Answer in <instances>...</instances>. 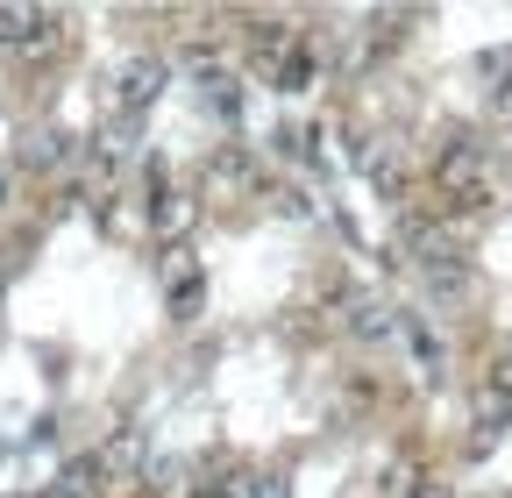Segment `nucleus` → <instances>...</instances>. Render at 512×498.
<instances>
[{
    "label": "nucleus",
    "instance_id": "423d86ee",
    "mask_svg": "<svg viewBox=\"0 0 512 498\" xmlns=\"http://www.w3.org/2000/svg\"><path fill=\"white\" fill-rule=\"evenodd\" d=\"M22 164H29V171L64 164V136H29V143H22Z\"/></svg>",
    "mask_w": 512,
    "mask_h": 498
},
{
    "label": "nucleus",
    "instance_id": "0eeeda50",
    "mask_svg": "<svg viewBox=\"0 0 512 498\" xmlns=\"http://www.w3.org/2000/svg\"><path fill=\"white\" fill-rule=\"evenodd\" d=\"M349 314H356V321H349L356 335H392V314H384V306H370V299H349Z\"/></svg>",
    "mask_w": 512,
    "mask_h": 498
},
{
    "label": "nucleus",
    "instance_id": "7ed1b4c3",
    "mask_svg": "<svg viewBox=\"0 0 512 498\" xmlns=\"http://www.w3.org/2000/svg\"><path fill=\"white\" fill-rule=\"evenodd\" d=\"M150 228H157V235H185V228H192V200H185V193H157V200H150Z\"/></svg>",
    "mask_w": 512,
    "mask_h": 498
},
{
    "label": "nucleus",
    "instance_id": "6e6552de",
    "mask_svg": "<svg viewBox=\"0 0 512 498\" xmlns=\"http://www.w3.org/2000/svg\"><path fill=\"white\" fill-rule=\"evenodd\" d=\"M242 498H292L285 477H242Z\"/></svg>",
    "mask_w": 512,
    "mask_h": 498
},
{
    "label": "nucleus",
    "instance_id": "39448f33",
    "mask_svg": "<svg viewBox=\"0 0 512 498\" xmlns=\"http://www.w3.org/2000/svg\"><path fill=\"white\" fill-rule=\"evenodd\" d=\"M93 484H100V463H72V470H64L43 498H93Z\"/></svg>",
    "mask_w": 512,
    "mask_h": 498
},
{
    "label": "nucleus",
    "instance_id": "20e7f679",
    "mask_svg": "<svg viewBox=\"0 0 512 498\" xmlns=\"http://www.w3.org/2000/svg\"><path fill=\"white\" fill-rule=\"evenodd\" d=\"M200 100H207V107H214L221 121H228V114L242 107V93H235V79H228V72H200Z\"/></svg>",
    "mask_w": 512,
    "mask_h": 498
},
{
    "label": "nucleus",
    "instance_id": "f257e3e1",
    "mask_svg": "<svg viewBox=\"0 0 512 498\" xmlns=\"http://www.w3.org/2000/svg\"><path fill=\"white\" fill-rule=\"evenodd\" d=\"M57 8H0V43L8 50H50L57 43Z\"/></svg>",
    "mask_w": 512,
    "mask_h": 498
},
{
    "label": "nucleus",
    "instance_id": "1a4fd4ad",
    "mask_svg": "<svg viewBox=\"0 0 512 498\" xmlns=\"http://www.w3.org/2000/svg\"><path fill=\"white\" fill-rule=\"evenodd\" d=\"M491 107H498V114L512 121V86H498V100H491Z\"/></svg>",
    "mask_w": 512,
    "mask_h": 498
},
{
    "label": "nucleus",
    "instance_id": "f03ea898",
    "mask_svg": "<svg viewBox=\"0 0 512 498\" xmlns=\"http://www.w3.org/2000/svg\"><path fill=\"white\" fill-rule=\"evenodd\" d=\"M93 463H100V470H114V477H128V470L143 463V434H136V427H121V434H114V442H107Z\"/></svg>",
    "mask_w": 512,
    "mask_h": 498
},
{
    "label": "nucleus",
    "instance_id": "9d476101",
    "mask_svg": "<svg viewBox=\"0 0 512 498\" xmlns=\"http://www.w3.org/2000/svg\"><path fill=\"white\" fill-rule=\"evenodd\" d=\"M0 200H8V185H0Z\"/></svg>",
    "mask_w": 512,
    "mask_h": 498
}]
</instances>
